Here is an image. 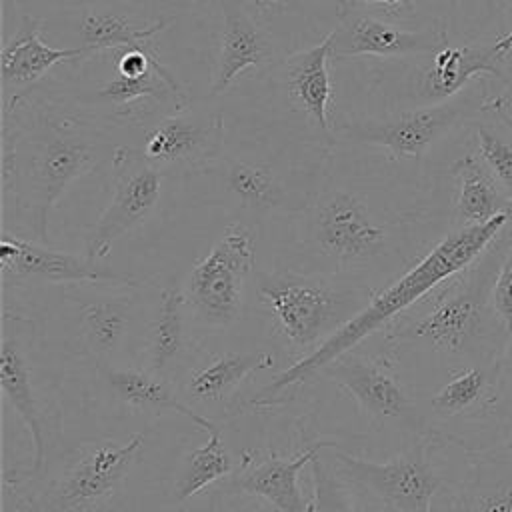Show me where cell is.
<instances>
[{
    "label": "cell",
    "mask_w": 512,
    "mask_h": 512,
    "mask_svg": "<svg viewBox=\"0 0 512 512\" xmlns=\"http://www.w3.org/2000/svg\"><path fill=\"white\" fill-rule=\"evenodd\" d=\"M110 120L76 96L30 86L4 102L2 182L32 240H48L50 214L72 182L112 160Z\"/></svg>",
    "instance_id": "cell-1"
},
{
    "label": "cell",
    "mask_w": 512,
    "mask_h": 512,
    "mask_svg": "<svg viewBox=\"0 0 512 512\" xmlns=\"http://www.w3.org/2000/svg\"><path fill=\"white\" fill-rule=\"evenodd\" d=\"M512 208L496 214L480 224H464L458 230L446 234L426 256H422L412 268H408L398 280L384 290L374 292L368 304L356 312L346 324H342L330 338H326L316 350L298 358L286 370H282L258 398V404H268L272 398L286 390L310 382L326 364L352 352L362 340L388 328L402 312L418 304L434 288L448 278L468 268L508 224Z\"/></svg>",
    "instance_id": "cell-2"
},
{
    "label": "cell",
    "mask_w": 512,
    "mask_h": 512,
    "mask_svg": "<svg viewBox=\"0 0 512 512\" xmlns=\"http://www.w3.org/2000/svg\"><path fill=\"white\" fill-rule=\"evenodd\" d=\"M300 216V240L338 272L366 266L384 256L392 222L376 208L372 186L346 174L342 154L330 150L316 192Z\"/></svg>",
    "instance_id": "cell-3"
},
{
    "label": "cell",
    "mask_w": 512,
    "mask_h": 512,
    "mask_svg": "<svg viewBox=\"0 0 512 512\" xmlns=\"http://www.w3.org/2000/svg\"><path fill=\"white\" fill-rule=\"evenodd\" d=\"M256 290L276 330L292 350L304 352L302 356L330 338L374 294L360 284L336 282L326 276H308L292 270L258 272Z\"/></svg>",
    "instance_id": "cell-4"
},
{
    "label": "cell",
    "mask_w": 512,
    "mask_h": 512,
    "mask_svg": "<svg viewBox=\"0 0 512 512\" xmlns=\"http://www.w3.org/2000/svg\"><path fill=\"white\" fill-rule=\"evenodd\" d=\"M286 152L288 148H280L272 156L222 152L194 176L212 178L250 216L272 212L302 214L316 192L330 150L314 154L304 162L300 158H286Z\"/></svg>",
    "instance_id": "cell-5"
},
{
    "label": "cell",
    "mask_w": 512,
    "mask_h": 512,
    "mask_svg": "<svg viewBox=\"0 0 512 512\" xmlns=\"http://www.w3.org/2000/svg\"><path fill=\"white\" fill-rule=\"evenodd\" d=\"M426 64H414L408 70H396L380 62L372 74V92L378 94L388 110L428 106L450 100L476 76L502 78V56L492 46H444L424 54Z\"/></svg>",
    "instance_id": "cell-6"
},
{
    "label": "cell",
    "mask_w": 512,
    "mask_h": 512,
    "mask_svg": "<svg viewBox=\"0 0 512 512\" xmlns=\"http://www.w3.org/2000/svg\"><path fill=\"white\" fill-rule=\"evenodd\" d=\"M254 260V230L244 222L228 224L210 252L188 272L182 288L186 306L202 324L224 328L236 322Z\"/></svg>",
    "instance_id": "cell-7"
},
{
    "label": "cell",
    "mask_w": 512,
    "mask_h": 512,
    "mask_svg": "<svg viewBox=\"0 0 512 512\" xmlns=\"http://www.w3.org/2000/svg\"><path fill=\"white\" fill-rule=\"evenodd\" d=\"M332 38L330 32L314 46L286 54L272 64V96L276 104L290 112L298 124L296 136L302 142L322 148H336L334 126L328 118L332 100Z\"/></svg>",
    "instance_id": "cell-8"
},
{
    "label": "cell",
    "mask_w": 512,
    "mask_h": 512,
    "mask_svg": "<svg viewBox=\"0 0 512 512\" xmlns=\"http://www.w3.org/2000/svg\"><path fill=\"white\" fill-rule=\"evenodd\" d=\"M470 110L468 98H450L438 104L386 110L382 116L346 118L334 124L336 142L382 148L388 160H420L426 150Z\"/></svg>",
    "instance_id": "cell-9"
},
{
    "label": "cell",
    "mask_w": 512,
    "mask_h": 512,
    "mask_svg": "<svg viewBox=\"0 0 512 512\" xmlns=\"http://www.w3.org/2000/svg\"><path fill=\"white\" fill-rule=\"evenodd\" d=\"M144 446V434L126 442L100 440L84 448L82 456L56 480L24 498L22 512H92L122 484Z\"/></svg>",
    "instance_id": "cell-10"
},
{
    "label": "cell",
    "mask_w": 512,
    "mask_h": 512,
    "mask_svg": "<svg viewBox=\"0 0 512 512\" xmlns=\"http://www.w3.org/2000/svg\"><path fill=\"white\" fill-rule=\"evenodd\" d=\"M110 162V202L84 234V254L92 260L108 258L114 242L152 214L160 200L162 178L166 174L142 148L128 144H118Z\"/></svg>",
    "instance_id": "cell-11"
},
{
    "label": "cell",
    "mask_w": 512,
    "mask_h": 512,
    "mask_svg": "<svg viewBox=\"0 0 512 512\" xmlns=\"http://www.w3.org/2000/svg\"><path fill=\"white\" fill-rule=\"evenodd\" d=\"M330 462L350 486L362 488L390 512H430L442 484L422 442L386 462L352 456L334 446Z\"/></svg>",
    "instance_id": "cell-12"
},
{
    "label": "cell",
    "mask_w": 512,
    "mask_h": 512,
    "mask_svg": "<svg viewBox=\"0 0 512 512\" xmlns=\"http://www.w3.org/2000/svg\"><path fill=\"white\" fill-rule=\"evenodd\" d=\"M224 136V118L216 108L188 102L150 128L142 150L164 172L194 176L224 152Z\"/></svg>",
    "instance_id": "cell-13"
},
{
    "label": "cell",
    "mask_w": 512,
    "mask_h": 512,
    "mask_svg": "<svg viewBox=\"0 0 512 512\" xmlns=\"http://www.w3.org/2000/svg\"><path fill=\"white\" fill-rule=\"evenodd\" d=\"M332 60L360 56L374 58H410L432 54L448 44L444 30H408L394 22L378 18L366 6L354 0H338L336 24L330 30Z\"/></svg>",
    "instance_id": "cell-14"
},
{
    "label": "cell",
    "mask_w": 512,
    "mask_h": 512,
    "mask_svg": "<svg viewBox=\"0 0 512 512\" xmlns=\"http://www.w3.org/2000/svg\"><path fill=\"white\" fill-rule=\"evenodd\" d=\"M482 280H460L440 292L430 308L406 322H392L388 340L424 342L434 350L458 354L480 334L484 322Z\"/></svg>",
    "instance_id": "cell-15"
},
{
    "label": "cell",
    "mask_w": 512,
    "mask_h": 512,
    "mask_svg": "<svg viewBox=\"0 0 512 512\" xmlns=\"http://www.w3.org/2000/svg\"><path fill=\"white\" fill-rule=\"evenodd\" d=\"M318 374L346 390L370 424L418 428L416 408L388 362L352 350L326 364Z\"/></svg>",
    "instance_id": "cell-16"
},
{
    "label": "cell",
    "mask_w": 512,
    "mask_h": 512,
    "mask_svg": "<svg viewBox=\"0 0 512 512\" xmlns=\"http://www.w3.org/2000/svg\"><path fill=\"white\" fill-rule=\"evenodd\" d=\"M28 322L8 312L2 318V352H0V386L6 400L12 404L28 434L32 438L34 460L26 472L14 476V480H6L8 484L32 482L40 478L46 456H48V432H46V416L38 402V394L34 388L32 366H30V352H28V336L26 326Z\"/></svg>",
    "instance_id": "cell-17"
},
{
    "label": "cell",
    "mask_w": 512,
    "mask_h": 512,
    "mask_svg": "<svg viewBox=\"0 0 512 512\" xmlns=\"http://www.w3.org/2000/svg\"><path fill=\"white\" fill-rule=\"evenodd\" d=\"M102 260H92L84 252L70 254L46 248L42 242L24 240L18 236H4L0 242V268L4 280L16 282H110L142 286V282L130 274L118 272Z\"/></svg>",
    "instance_id": "cell-18"
},
{
    "label": "cell",
    "mask_w": 512,
    "mask_h": 512,
    "mask_svg": "<svg viewBox=\"0 0 512 512\" xmlns=\"http://www.w3.org/2000/svg\"><path fill=\"white\" fill-rule=\"evenodd\" d=\"M334 442H316L306 446L294 458H282L276 452L258 454L244 452L242 464L220 482L222 494H250L260 496L278 512H310V502L304 498L298 476L324 448Z\"/></svg>",
    "instance_id": "cell-19"
},
{
    "label": "cell",
    "mask_w": 512,
    "mask_h": 512,
    "mask_svg": "<svg viewBox=\"0 0 512 512\" xmlns=\"http://www.w3.org/2000/svg\"><path fill=\"white\" fill-rule=\"evenodd\" d=\"M220 38L210 80V96L224 94L248 68L274 64V42L270 30L244 0H218Z\"/></svg>",
    "instance_id": "cell-20"
},
{
    "label": "cell",
    "mask_w": 512,
    "mask_h": 512,
    "mask_svg": "<svg viewBox=\"0 0 512 512\" xmlns=\"http://www.w3.org/2000/svg\"><path fill=\"white\" fill-rule=\"evenodd\" d=\"M40 16H24L16 34L0 52V76L4 102L34 86L52 66L62 62H80L92 56L84 46L52 48L42 42Z\"/></svg>",
    "instance_id": "cell-21"
},
{
    "label": "cell",
    "mask_w": 512,
    "mask_h": 512,
    "mask_svg": "<svg viewBox=\"0 0 512 512\" xmlns=\"http://www.w3.org/2000/svg\"><path fill=\"white\" fill-rule=\"evenodd\" d=\"M98 372L112 388V392L132 408L152 412H176L206 432L216 428L212 420L198 414L190 404L176 396L164 376H158L154 372H142L136 368H118L106 362L98 366Z\"/></svg>",
    "instance_id": "cell-22"
},
{
    "label": "cell",
    "mask_w": 512,
    "mask_h": 512,
    "mask_svg": "<svg viewBox=\"0 0 512 512\" xmlns=\"http://www.w3.org/2000/svg\"><path fill=\"white\" fill-rule=\"evenodd\" d=\"M458 178L456 214L464 224H480L512 208V196L502 194V186L476 154H464L454 164Z\"/></svg>",
    "instance_id": "cell-23"
},
{
    "label": "cell",
    "mask_w": 512,
    "mask_h": 512,
    "mask_svg": "<svg viewBox=\"0 0 512 512\" xmlns=\"http://www.w3.org/2000/svg\"><path fill=\"white\" fill-rule=\"evenodd\" d=\"M272 366L274 354L266 350L228 352L192 370L186 382V392L198 402H220L250 374Z\"/></svg>",
    "instance_id": "cell-24"
},
{
    "label": "cell",
    "mask_w": 512,
    "mask_h": 512,
    "mask_svg": "<svg viewBox=\"0 0 512 512\" xmlns=\"http://www.w3.org/2000/svg\"><path fill=\"white\" fill-rule=\"evenodd\" d=\"M172 16L156 20L148 26H136V22L122 14L112 12H92L86 10L80 20V38L90 54H100L106 50H122L130 46L150 44V40L172 24Z\"/></svg>",
    "instance_id": "cell-25"
},
{
    "label": "cell",
    "mask_w": 512,
    "mask_h": 512,
    "mask_svg": "<svg viewBox=\"0 0 512 512\" xmlns=\"http://www.w3.org/2000/svg\"><path fill=\"white\" fill-rule=\"evenodd\" d=\"M184 292L182 288H164L156 318L150 330V370L158 376L168 374L182 356L184 348Z\"/></svg>",
    "instance_id": "cell-26"
},
{
    "label": "cell",
    "mask_w": 512,
    "mask_h": 512,
    "mask_svg": "<svg viewBox=\"0 0 512 512\" xmlns=\"http://www.w3.org/2000/svg\"><path fill=\"white\" fill-rule=\"evenodd\" d=\"M230 472L232 456L226 450L220 430L212 428L208 432V442L186 456L180 474L174 482V500L186 502L212 482L226 478Z\"/></svg>",
    "instance_id": "cell-27"
},
{
    "label": "cell",
    "mask_w": 512,
    "mask_h": 512,
    "mask_svg": "<svg viewBox=\"0 0 512 512\" xmlns=\"http://www.w3.org/2000/svg\"><path fill=\"white\" fill-rule=\"evenodd\" d=\"M130 300L112 298L82 306V338L92 356L106 360L118 350L128 328Z\"/></svg>",
    "instance_id": "cell-28"
},
{
    "label": "cell",
    "mask_w": 512,
    "mask_h": 512,
    "mask_svg": "<svg viewBox=\"0 0 512 512\" xmlns=\"http://www.w3.org/2000/svg\"><path fill=\"white\" fill-rule=\"evenodd\" d=\"M336 446V444H334ZM312 500L310 512H358L350 484L338 474L330 458L322 452L310 462Z\"/></svg>",
    "instance_id": "cell-29"
},
{
    "label": "cell",
    "mask_w": 512,
    "mask_h": 512,
    "mask_svg": "<svg viewBox=\"0 0 512 512\" xmlns=\"http://www.w3.org/2000/svg\"><path fill=\"white\" fill-rule=\"evenodd\" d=\"M488 384V376L482 368H468L444 384L432 398L434 412L442 416H454L472 406Z\"/></svg>",
    "instance_id": "cell-30"
},
{
    "label": "cell",
    "mask_w": 512,
    "mask_h": 512,
    "mask_svg": "<svg viewBox=\"0 0 512 512\" xmlns=\"http://www.w3.org/2000/svg\"><path fill=\"white\" fill-rule=\"evenodd\" d=\"M476 140L480 158L486 162L498 184L512 196V146L482 124L476 126Z\"/></svg>",
    "instance_id": "cell-31"
},
{
    "label": "cell",
    "mask_w": 512,
    "mask_h": 512,
    "mask_svg": "<svg viewBox=\"0 0 512 512\" xmlns=\"http://www.w3.org/2000/svg\"><path fill=\"white\" fill-rule=\"evenodd\" d=\"M464 512H512V482L474 486L464 498Z\"/></svg>",
    "instance_id": "cell-32"
},
{
    "label": "cell",
    "mask_w": 512,
    "mask_h": 512,
    "mask_svg": "<svg viewBox=\"0 0 512 512\" xmlns=\"http://www.w3.org/2000/svg\"><path fill=\"white\" fill-rule=\"evenodd\" d=\"M492 306L500 322L512 332V252L504 260L494 286H492Z\"/></svg>",
    "instance_id": "cell-33"
},
{
    "label": "cell",
    "mask_w": 512,
    "mask_h": 512,
    "mask_svg": "<svg viewBox=\"0 0 512 512\" xmlns=\"http://www.w3.org/2000/svg\"><path fill=\"white\" fill-rule=\"evenodd\" d=\"M362 6H374L382 8L386 14H402V12H412L416 0H354Z\"/></svg>",
    "instance_id": "cell-34"
},
{
    "label": "cell",
    "mask_w": 512,
    "mask_h": 512,
    "mask_svg": "<svg viewBox=\"0 0 512 512\" xmlns=\"http://www.w3.org/2000/svg\"><path fill=\"white\" fill-rule=\"evenodd\" d=\"M486 108L492 110V112L498 116V120H500L502 124H506V128L512 132V108L508 106V102H506L504 98H494V100H490V102L486 104Z\"/></svg>",
    "instance_id": "cell-35"
},
{
    "label": "cell",
    "mask_w": 512,
    "mask_h": 512,
    "mask_svg": "<svg viewBox=\"0 0 512 512\" xmlns=\"http://www.w3.org/2000/svg\"><path fill=\"white\" fill-rule=\"evenodd\" d=\"M492 48H494V52H496L498 56L504 58V56L512 50V28H510V32H508L506 36H502L498 42H494Z\"/></svg>",
    "instance_id": "cell-36"
},
{
    "label": "cell",
    "mask_w": 512,
    "mask_h": 512,
    "mask_svg": "<svg viewBox=\"0 0 512 512\" xmlns=\"http://www.w3.org/2000/svg\"><path fill=\"white\" fill-rule=\"evenodd\" d=\"M508 452H510V456H512V436H510V440H508Z\"/></svg>",
    "instance_id": "cell-37"
},
{
    "label": "cell",
    "mask_w": 512,
    "mask_h": 512,
    "mask_svg": "<svg viewBox=\"0 0 512 512\" xmlns=\"http://www.w3.org/2000/svg\"><path fill=\"white\" fill-rule=\"evenodd\" d=\"M264 2H268V4H276V2H280V0H264Z\"/></svg>",
    "instance_id": "cell-38"
}]
</instances>
